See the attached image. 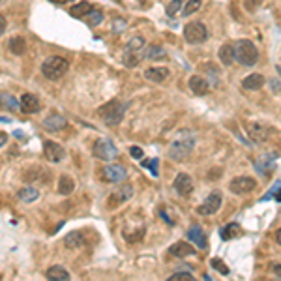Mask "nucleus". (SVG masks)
<instances>
[{"instance_id":"f257e3e1","label":"nucleus","mask_w":281,"mask_h":281,"mask_svg":"<svg viewBox=\"0 0 281 281\" xmlns=\"http://www.w3.org/2000/svg\"><path fill=\"white\" fill-rule=\"evenodd\" d=\"M195 147V133L191 131H180L178 137L174 139L169 147V158L174 161H184L191 154V150Z\"/></svg>"},{"instance_id":"f03ea898","label":"nucleus","mask_w":281,"mask_h":281,"mask_svg":"<svg viewBox=\"0 0 281 281\" xmlns=\"http://www.w3.org/2000/svg\"><path fill=\"white\" fill-rule=\"evenodd\" d=\"M124 112H126V103L118 101V99H112V101L101 105L98 109L99 118L103 120V124H107V126H116V124L122 122Z\"/></svg>"},{"instance_id":"7ed1b4c3","label":"nucleus","mask_w":281,"mask_h":281,"mask_svg":"<svg viewBox=\"0 0 281 281\" xmlns=\"http://www.w3.org/2000/svg\"><path fill=\"white\" fill-rule=\"evenodd\" d=\"M232 49H234V60L240 62L242 66H255L259 60V51L253 45V41H249V39L236 41V45H232Z\"/></svg>"},{"instance_id":"20e7f679","label":"nucleus","mask_w":281,"mask_h":281,"mask_svg":"<svg viewBox=\"0 0 281 281\" xmlns=\"http://www.w3.org/2000/svg\"><path fill=\"white\" fill-rule=\"evenodd\" d=\"M68 70H70V64L62 56H49L47 60L41 64V74L45 75L47 79H51V81H56V79L64 77Z\"/></svg>"},{"instance_id":"39448f33","label":"nucleus","mask_w":281,"mask_h":281,"mask_svg":"<svg viewBox=\"0 0 281 281\" xmlns=\"http://www.w3.org/2000/svg\"><path fill=\"white\" fill-rule=\"evenodd\" d=\"M206 37H208L206 26L203 25V23H199V21H193V23L186 25V28H184V39H186L189 45L203 43V41H206Z\"/></svg>"},{"instance_id":"423d86ee","label":"nucleus","mask_w":281,"mask_h":281,"mask_svg":"<svg viewBox=\"0 0 281 281\" xmlns=\"http://www.w3.org/2000/svg\"><path fill=\"white\" fill-rule=\"evenodd\" d=\"M92 154H94V158L103 159V161H111V159L116 158L118 150H116V147L111 143L109 139H98V141L94 143Z\"/></svg>"},{"instance_id":"0eeeda50","label":"nucleus","mask_w":281,"mask_h":281,"mask_svg":"<svg viewBox=\"0 0 281 281\" xmlns=\"http://www.w3.org/2000/svg\"><path fill=\"white\" fill-rule=\"evenodd\" d=\"M221 203H223L221 193L214 191V193H210V195L203 201V205L197 208V212H199L201 216H214V214L221 208Z\"/></svg>"},{"instance_id":"6e6552de","label":"nucleus","mask_w":281,"mask_h":281,"mask_svg":"<svg viewBox=\"0 0 281 281\" xmlns=\"http://www.w3.org/2000/svg\"><path fill=\"white\" fill-rule=\"evenodd\" d=\"M257 187V182L249 176H236L234 180H231L229 184V189H231L234 195H244V193H249Z\"/></svg>"},{"instance_id":"1a4fd4ad","label":"nucleus","mask_w":281,"mask_h":281,"mask_svg":"<svg viewBox=\"0 0 281 281\" xmlns=\"http://www.w3.org/2000/svg\"><path fill=\"white\" fill-rule=\"evenodd\" d=\"M172 187L176 189V193H178L180 197H187L191 191H193V180H191L189 174H186V172H178L176 178H174Z\"/></svg>"},{"instance_id":"9d476101","label":"nucleus","mask_w":281,"mask_h":281,"mask_svg":"<svg viewBox=\"0 0 281 281\" xmlns=\"http://www.w3.org/2000/svg\"><path fill=\"white\" fill-rule=\"evenodd\" d=\"M133 197V186H130V184H126V186H120V187H116L109 197V205L111 206H118V205H122L126 203L128 199H131Z\"/></svg>"},{"instance_id":"9b49d317","label":"nucleus","mask_w":281,"mask_h":281,"mask_svg":"<svg viewBox=\"0 0 281 281\" xmlns=\"http://www.w3.org/2000/svg\"><path fill=\"white\" fill-rule=\"evenodd\" d=\"M43 154H45V158L49 159L51 163H60L64 156H66L64 148L58 143H55V141H45L43 143Z\"/></svg>"},{"instance_id":"f8f14e48","label":"nucleus","mask_w":281,"mask_h":281,"mask_svg":"<svg viewBox=\"0 0 281 281\" xmlns=\"http://www.w3.org/2000/svg\"><path fill=\"white\" fill-rule=\"evenodd\" d=\"M101 172H103V178L107 182L120 184L126 180V169H124L122 165H107Z\"/></svg>"},{"instance_id":"ddd939ff","label":"nucleus","mask_w":281,"mask_h":281,"mask_svg":"<svg viewBox=\"0 0 281 281\" xmlns=\"http://www.w3.org/2000/svg\"><path fill=\"white\" fill-rule=\"evenodd\" d=\"M39 99L34 96V94H23L21 99H19V109L23 111V112H28V114H32V112H37L39 111Z\"/></svg>"},{"instance_id":"4468645a","label":"nucleus","mask_w":281,"mask_h":281,"mask_svg":"<svg viewBox=\"0 0 281 281\" xmlns=\"http://www.w3.org/2000/svg\"><path fill=\"white\" fill-rule=\"evenodd\" d=\"M189 88H191V92L195 94V96H205L208 94V90H210V85H208V81L205 77H201V75H193L191 79H189Z\"/></svg>"},{"instance_id":"2eb2a0df","label":"nucleus","mask_w":281,"mask_h":281,"mask_svg":"<svg viewBox=\"0 0 281 281\" xmlns=\"http://www.w3.org/2000/svg\"><path fill=\"white\" fill-rule=\"evenodd\" d=\"M169 253L174 257H189V255H195V247L187 242H176L169 247Z\"/></svg>"},{"instance_id":"dca6fc26","label":"nucleus","mask_w":281,"mask_h":281,"mask_svg":"<svg viewBox=\"0 0 281 281\" xmlns=\"http://www.w3.org/2000/svg\"><path fill=\"white\" fill-rule=\"evenodd\" d=\"M43 126L49 130V131H60L66 128V118L58 114V112H55V114H49L45 120H43Z\"/></svg>"},{"instance_id":"f3484780","label":"nucleus","mask_w":281,"mask_h":281,"mask_svg":"<svg viewBox=\"0 0 281 281\" xmlns=\"http://www.w3.org/2000/svg\"><path fill=\"white\" fill-rule=\"evenodd\" d=\"M187 238L191 240V242H195L201 249H205L208 245L206 242V236H205V232H203V229L199 227V225H193V227H189V231H187Z\"/></svg>"},{"instance_id":"a211bd4d","label":"nucleus","mask_w":281,"mask_h":281,"mask_svg":"<svg viewBox=\"0 0 281 281\" xmlns=\"http://www.w3.org/2000/svg\"><path fill=\"white\" fill-rule=\"evenodd\" d=\"M145 77L148 81H154V83H163L169 77V70L167 68H148L145 72Z\"/></svg>"},{"instance_id":"6ab92c4d","label":"nucleus","mask_w":281,"mask_h":281,"mask_svg":"<svg viewBox=\"0 0 281 281\" xmlns=\"http://www.w3.org/2000/svg\"><path fill=\"white\" fill-rule=\"evenodd\" d=\"M262 85H264V77L261 74L247 75L242 81V86H244L245 90H259V88H262Z\"/></svg>"},{"instance_id":"aec40b11","label":"nucleus","mask_w":281,"mask_h":281,"mask_svg":"<svg viewBox=\"0 0 281 281\" xmlns=\"http://www.w3.org/2000/svg\"><path fill=\"white\" fill-rule=\"evenodd\" d=\"M47 278H49L51 281H66L70 280V272L64 268V266H60V264H55V266H51V268L47 270Z\"/></svg>"},{"instance_id":"412c9836","label":"nucleus","mask_w":281,"mask_h":281,"mask_svg":"<svg viewBox=\"0 0 281 281\" xmlns=\"http://www.w3.org/2000/svg\"><path fill=\"white\" fill-rule=\"evenodd\" d=\"M220 234L223 240H234V238H238V236L242 234V227H240L238 223H229V225H225V227L221 229Z\"/></svg>"},{"instance_id":"4be33fe9","label":"nucleus","mask_w":281,"mask_h":281,"mask_svg":"<svg viewBox=\"0 0 281 281\" xmlns=\"http://www.w3.org/2000/svg\"><path fill=\"white\" fill-rule=\"evenodd\" d=\"M83 244H85V238H83L81 232H70V234L64 238V245H66L68 249H79Z\"/></svg>"},{"instance_id":"5701e85b","label":"nucleus","mask_w":281,"mask_h":281,"mask_svg":"<svg viewBox=\"0 0 281 281\" xmlns=\"http://www.w3.org/2000/svg\"><path fill=\"white\" fill-rule=\"evenodd\" d=\"M0 107L4 111H15L19 109V101L8 92H0Z\"/></svg>"},{"instance_id":"b1692460","label":"nucleus","mask_w":281,"mask_h":281,"mask_svg":"<svg viewBox=\"0 0 281 281\" xmlns=\"http://www.w3.org/2000/svg\"><path fill=\"white\" fill-rule=\"evenodd\" d=\"M220 60L225 64V66H231L232 62H234V49H232L231 43H225V45H221L220 49Z\"/></svg>"},{"instance_id":"393cba45","label":"nucleus","mask_w":281,"mask_h":281,"mask_svg":"<svg viewBox=\"0 0 281 281\" xmlns=\"http://www.w3.org/2000/svg\"><path fill=\"white\" fill-rule=\"evenodd\" d=\"M90 10H92V4H90V2H79L77 6H74V8L70 10V15L75 17V19H83Z\"/></svg>"},{"instance_id":"a878e982","label":"nucleus","mask_w":281,"mask_h":281,"mask_svg":"<svg viewBox=\"0 0 281 281\" xmlns=\"http://www.w3.org/2000/svg\"><path fill=\"white\" fill-rule=\"evenodd\" d=\"M74 189H75V182H74V180H72L68 174L60 176V180H58V191H60L62 195H70Z\"/></svg>"},{"instance_id":"bb28decb","label":"nucleus","mask_w":281,"mask_h":281,"mask_svg":"<svg viewBox=\"0 0 281 281\" xmlns=\"http://www.w3.org/2000/svg\"><path fill=\"white\" fill-rule=\"evenodd\" d=\"M10 51H12L13 55H25V51H26V41L23 39V37H12L10 39Z\"/></svg>"},{"instance_id":"cd10ccee","label":"nucleus","mask_w":281,"mask_h":281,"mask_svg":"<svg viewBox=\"0 0 281 281\" xmlns=\"http://www.w3.org/2000/svg\"><path fill=\"white\" fill-rule=\"evenodd\" d=\"M37 197H39V193H37L36 187H25V189L19 191V199L23 203H34Z\"/></svg>"},{"instance_id":"c85d7f7f","label":"nucleus","mask_w":281,"mask_h":281,"mask_svg":"<svg viewBox=\"0 0 281 281\" xmlns=\"http://www.w3.org/2000/svg\"><path fill=\"white\" fill-rule=\"evenodd\" d=\"M83 19H85L90 26H96V25H99V23L103 21V13L99 12V10H94V8H92V10L86 13Z\"/></svg>"},{"instance_id":"c756f323","label":"nucleus","mask_w":281,"mask_h":281,"mask_svg":"<svg viewBox=\"0 0 281 281\" xmlns=\"http://www.w3.org/2000/svg\"><path fill=\"white\" fill-rule=\"evenodd\" d=\"M145 56L150 58V60H161V58H165V49L159 47V45H152V47H148L147 49Z\"/></svg>"},{"instance_id":"7c9ffc66","label":"nucleus","mask_w":281,"mask_h":281,"mask_svg":"<svg viewBox=\"0 0 281 281\" xmlns=\"http://www.w3.org/2000/svg\"><path fill=\"white\" fill-rule=\"evenodd\" d=\"M145 47V37H131L130 39V43L126 45V51H130V53H139V51Z\"/></svg>"},{"instance_id":"2f4dec72","label":"nucleus","mask_w":281,"mask_h":281,"mask_svg":"<svg viewBox=\"0 0 281 281\" xmlns=\"http://www.w3.org/2000/svg\"><path fill=\"white\" fill-rule=\"evenodd\" d=\"M203 6V2L201 0H189L186 6H184V10H182V15L184 17H187V15H193V13L199 10Z\"/></svg>"},{"instance_id":"473e14b6","label":"nucleus","mask_w":281,"mask_h":281,"mask_svg":"<svg viewBox=\"0 0 281 281\" xmlns=\"http://www.w3.org/2000/svg\"><path fill=\"white\" fill-rule=\"evenodd\" d=\"M210 264H212L214 270H218L221 276H227V274H229V266H225V262H223L221 259H212Z\"/></svg>"},{"instance_id":"72a5a7b5","label":"nucleus","mask_w":281,"mask_h":281,"mask_svg":"<svg viewBox=\"0 0 281 281\" xmlns=\"http://www.w3.org/2000/svg\"><path fill=\"white\" fill-rule=\"evenodd\" d=\"M182 10V0H172L171 4L167 6V15H171V17H174L176 13Z\"/></svg>"},{"instance_id":"f704fd0d","label":"nucleus","mask_w":281,"mask_h":281,"mask_svg":"<svg viewBox=\"0 0 281 281\" xmlns=\"http://www.w3.org/2000/svg\"><path fill=\"white\" fill-rule=\"evenodd\" d=\"M171 281H193V276L189 274V272H176V274H172Z\"/></svg>"},{"instance_id":"c9c22d12","label":"nucleus","mask_w":281,"mask_h":281,"mask_svg":"<svg viewBox=\"0 0 281 281\" xmlns=\"http://www.w3.org/2000/svg\"><path fill=\"white\" fill-rule=\"evenodd\" d=\"M143 165H145V167H150L152 176H159V174H158V159H152V161H143Z\"/></svg>"},{"instance_id":"e433bc0d","label":"nucleus","mask_w":281,"mask_h":281,"mask_svg":"<svg viewBox=\"0 0 281 281\" xmlns=\"http://www.w3.org/2000/svg\"><path fill=\"white\" fill-rule=\"evenodd\" d=\"M130 154H131V158H133V159H141L143 156H145L143 148H139V147H131V148H130Z\"/></svg>"},{"instance_id":"4c0bfd02","label":"nucleus","mask_w":281,"mask_h":281,"mask_svg":"<svg viewBox=\"0 0 281 281\" xmlns=\"http://www.w3.org/2000/svg\"><path fill=\"white\" fill-rule=\"evenodd\" d=\"M270 88H272V92L278 96V94H280V79H276V81L272 79V81H270Z\"/></svg>"},{"instance_id":"58836bf2","label":"nucleus","mask_w":281,"mask_h":281,"mask_svg":"<svg viewBox=\"0 0 281 281\" xmlns=\"http://www.w3.org/2000/svg\"><path fill=\"white\" fill-rule=\"evenodd\" d=\"M6 25H8V23H6V17H4V15H0V36L4 34V30H6Z\"/></svg>"},{"instance_id":"ea45409f","label":"nucleus","mask_w":281,"mask_h":281,"mask_svg":"<svg viewBox=\"0 0 281 281\" xmlns=\"http://www.w3.org/2000/svg\"><path fill=\"white\" fill-rule=\"evenodd\" d=\"M122 28H126V21H116V26H114V30H122Z\"/></svg>"},{"instance_id":"a19ab883","label":"nucleus","mask_w":281,"mask_h":281,"mask_svg":"<svg viewBox=\"0 0 281 281\" xmlns=\"http://www.w3.org/2000/svg\"><path fill=\"white\" fill-rule=\"evenodd\" d=\"M6 141H8V135H6V133H0V148L6 145Z\"/></svg>"},{"instance_id":"79ce46f5","label":"nucleus","mask_w":281,"mask_h":281,"mask_svg":"<svg viewBox=\"0 0 281 281\" xmlns=\"http://www.w3.org/2000/svg\"><path fill=\"white\" fill-rule=\"evenodd\" d=\"M53 4H68V2H74V0H49Z\"/></svg>"},{"instance_id":"37998d69","label":"nucleus","mask_w":281,"mask_h":281,"mask_svg":"<svg viewBox=\"0 0 281 281\" xmlns=\"http://www.w3.org/2000/svg\"><path fill=\"white\" fill-rule=\"evenodd\" d=\"M4 2H6V0H0V6H2V4H4Z\"/></svg>"},{"instance_id":"c03bdc74","label":"nucleus","mask_w":281,"mask_h":281,"mask_svg":"<svg viewBox=\"0 0 281 281\" xmlns=\"http://www.w3.org/2000/svg\"><path fill=\"white\" fill-rule=\"evenodd\" d=\"M139 2H145V0H139Z\"/></svg>"}]
</instances>
